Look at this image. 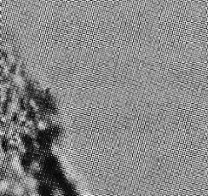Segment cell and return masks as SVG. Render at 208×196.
Listing matches in <instances>:
<instances>
[{
	"instance_id": "obj_3",
	"label": "cell",
	"mask_w": 208,
	"mask_h": 196,
	"mask_svg": "<svg viewBox=\"0 0 208 196\" xmlns=\"http://www.w3.org/2000/svg\"><path fill=\"white\" fill-rule=\"evenodd\" d=\"M28 196H39V195H38L36 193H31Z\"/></svg>"
},
{
	"instance_id": "obj_1",
	"label": "cell",
	"mask_w": 208,
	"mask_h": 196,
	"mask_svg": "<svg viewBox=\"0 0 208 196\" xmlns=\"http://www.w3.org/2000/svg\"><path fill=\"white\" fill-rule=\"evenodd\" d=\"M13 193L16 196H22L24 193H25V189H24V188L21 185L16 184L13 188Z\"/></svg>"
},
{
	"instance_id": "obj_2",
	"label": "cell",
	"mask_w": 208,
	"mask_h": 196,
	"mask_svg": "<svg viewBox=\"0 0 208 196\" xmlns=\"http://www.w3.org/2000/svg\"><path fill=\"white\" fill-rule=\"evenodd\" d=\"M8 189V183L5 181H3L0 183V190L2 191H5Z\"/></svg>"
}]
</instances>
